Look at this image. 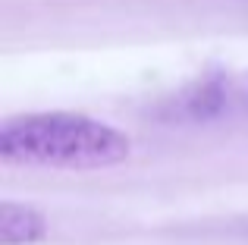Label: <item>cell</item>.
Instances as JSON below:
<instances>
[{
  "label": "cell",
  "mask_w": 248,
  "mask_h": 245,
  "mask_svg": "<svg viewBox=\"0 0 248 245\" xmlns=\"http://www.w3.org/2000/svg\"><path fill=\"white\" fill-rule=\"evenodd\" d=\"M129 151L126 132L85 113H19L0 126V157L19 167L101 170L123 164Z\"/></svg>",
  "instance_id": "6da1fadb"
},
{
  "label": "cell",
  "mask_w": 248,
  "mask_h": 245,
  "mask_svg": "<svg viewBox=\"0 0 248 245\" xmlns=\"http://www.w3.org/2000/svg\"><path fill=\"white\" fill-rule=\"evenodd\" d=\"M44 233H47V220L41 211H35L31 204L3 201L0 208V242L3 245H31L44 239Z\"/></svg>",
  "instance_id": "3957f363"
},
{
  "label": "cell",
  "mask_w": 248,
  "mask_h": 245,
  "mask_svg": "<svg viewBox=\"0 0 248 245\" xmlns=\"http://www.w3.org/2000/svg\"><path fill=\"white\" fill-rule=\"evenodd\" d=\"M176 113L179 117H195V120L236 117V113L248 117V69L204 82L201 88H188L176 104Z\"/></svg>",
  "instance_id": "7a4b0ae2"
}]
</instances>
